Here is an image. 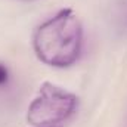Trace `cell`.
I'll return each mask as SVG.
<instances>
[{
  "label": "cell",
  "instance_id": "2",
  "mask_svg": "<svg viewBox=\"0 0 127 127\" xmlns=\"http://www.w3.org/2000/svg\"><path fill=\"white\" fill-rule=\"evenodd\" d=\"M78 96L61 86L44 81L27 108V123L31 127H64L78 109Z\"/></svg>",
  "mask_w": 127,
  "mask_h": 127
},
{
  "label": "cell",
  "instance_id": "4",
  "mask_svg": "<svg viewBox=\"0 0 127 127\" xmlns=\"http://www.w3.org/2000/svg\"><path fill=\"white\" fill-rule=\"evenodd\" d=\"M120 27L127 31V6L123 9V12H121V15H120Z\"/></svg>",
  "mask_w": 127,
  "mask_h": 127
},
{
  "label": "cell",
  "instance_id": "1",
  "mask_svg": "<svg viewBox=\"0 0 127 127\" xmlns=\"http://www.w3.org/2000/svg\"><path fill=\"white\" fill-rule=\"evenodd\" d=\"M83 44V24L71 7H62L41 21L31 35L35 58L52 68H69L77 64Z\"/></svg>",
  "mask_w": 127,
  "mask_h": 127
},
{
  "label": "cell",
  "instance_id": "3",
  "mask_svg": "<svg viewBox=\"0 0 127 127\" xmlns=\"http://www.w3.org/2000/svg\"><path fill=\"white\" fill-rule=\"evenodd\" d=\"M10 80V71L7 68V65L0 62V87H4Z\"/></svg>",
  "mask_w": 127,
  "mask_h": 127
}]
</instances>
